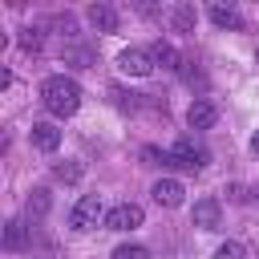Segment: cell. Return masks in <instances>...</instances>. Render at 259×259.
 Segmentation results:
<instances>
[{
    "label": "cell",
    "mask_w": 259,
    "mask_h": 259,
    "mask_svg": "<svg viewBox=\"0 0 259 259\" xmlns=\"http://www.w3.org/2000/svg\"><path fill=\"white\" fill-rule=\"evenodd\" d=\"M85 16H89V24H93L97 32H117V24H121V16H117L113 4H89Z\"/></svg>",
    "instance_id": "9c48e42d"
},
{
    "label": "cell",
    "mask_w": 259,
    "mask_h": 259,
    "mask_svg": "<svg viewBox=\"0 0 259 259\" xmlns=\"http://www.w3.org/2000/svg\"><path fill=\"white\" fill-rule=\"evenodd\" d=\"M40 105H45L53 117H73V113L81 109V85H77L73 77H65V73L45 77V81H40Z\"/></svg>",
    "instance_id": "6da1fadb"
},
{
    "label": "cell",
    "mask_w": 259,
    "mask_h": 259,
    "mask_svg": "<svg viewBox=\"0 0 259 259\" xmlns=\"http://www.w3.org/2000/svg\"><path fill=\"white\" fill-rule=\"evenodd\" d=\"M81 174H85V166H81L77 158H65V162L53 166V178H57V182H77Z\"/></svg>",
    "instance_id": "2e32d148"
},
{
    "label": "cell",
    "mask_w": 259,
    "mask_h": 259,
    "mask_svg": "<svg viewBox=\"0 0 259 259\" xmlns=\"http://www.w3.org/2000/svg\"><path fill=\"white\" fill-rule=\"evenodd\" d=\"M255 61H259V49H255Z\"/></svg>",
    "instance_id": "7402d4cb"
},
{
    "label": "cell",
    "mask_w": 259,
    "mask_h": 259,
    "mask_svg": "<svg viewBox=\"0 0 259 259\" xmlns=\"http://www.w3.org/2000/svg\"><path fill=\"white\" fill-rule=\"evenodd\" d=\"M214 121H219V109H214L210 101H202V97L190 101V109H186V125H190V130H210Z\"/></svg>",
    "instance_id": "30bf717a"
},
{
    "label": "cell",
    "mask_w": 259,
    "mask_h": 259,
    "mask_svg": "<svg viewBox=\"0 0 259 259\" xmlns=\"http://www.w3.org/2000/svg\"><path fill=\"white\" fill-rule=\"evenodd\" d=\"M109 259H150V251H146L142 243H121V247H113Z\"/></svg>",
    "instance_id": "d6986e66"
},
{
    "label": "cell",
    "mask_w": 259,
    "mask_h": 259,
    "mask_svg": "<svg viewBox=\"0 0 259 259\" xmlns=\"http://www.w3.org/2000/svg\"><path fill=\"white\" fill-rule=\"evenodd\" d=\"M170 158H174V166H182V170H202V166H206V146L194 142V138H178V142L170 146Z\"/></svg>",
    "instance_id": "3957f363"
},
{
    "label": "cell",
    "mask_w": 259,
    "mask_h": 259,
    "mask_svg": "<svg viewBox=\"0 0 259 259\" xmlns=\"http://www.w3.org/2000/svg\"><path fill=\"white\" fill-rule=\"evenodd\" d=\"M150 194H154V202L166 206V210H174V206L186 202V186H182L178 178H158V182L150 186Z\"/></svg>",
    "instance_id": "8992f818"
},
{
    "label": "cell",
    "mask_w": 259,
    "mask_h": 259,
    "mask_svg": "<svg viewBox=\"0 0 259 259\" xmlns=\"http://www.w3.org/2000/svg\"><path fill=\"white\" fill-rule=\"evenodd\" d=\"M150 53H154V65H162V69H170V73H182V65H186L182 53H178L174 45H166V40H158Z\"/></svg>",
    "instance_id": "8fae6325"
},
{
    "label": "cell",
    "mask_w": 259,
    "mask_h": 259,
    "mask_svg": "<svg viewBox=\"0 0 259 259\" xmlns=\"http://www.w3.org/2000/svg\"><path fill=\"white\" fill-rule=\"evenodd\" d=\"M190 219H194L198 231H219V223H223V206H219V198H198L194 210H190Z\"/></svg>",
    "instance_id": "52a82bcc"
},
{
    "label": "cell",
    "mask_w": 259,
    "mask_h": 259,
    "mask_svg": "<svg viewBox=\"0 0 259 259\" xmlns=\"http://www.w3.org/2000/svg\"><path fill=\"white\" fill-rule=\"evenodd\" d=\"M53 28H61L65 36H73V32H77V20H73L69 12H65V16H53Z\"/></svg>",
    "instance_id": "ffe728a7"
},
{
    "label": "cell",
    "mask_w": 259,
    "mask_h": 259,
    "mask_svg": "<svg viewBox=\"0 0 259 259\" xmlns=\"http://www.w3.org/2000/svg\"><path fill=\"white\" fill-rule=\"evenodd\" d=\"M251 150H255V154H259V134H255V138H251Z\"/></svg>",
    "instance_id": "44dd1931"
},
{
    "label": "cell",
    "mask_w": 259,
    "mask_h": 259,
    "mask_svg": "<svg viewBox=\"0 0 259 259\" xmlns=\"http://www.w3.org/2000/svg\"><path fill=\"white\" fill-rule=\"evenodd\" d=\"M105 214H109V210L101 206V194H81V198L73 202V210H69V227H73V231H93Z\"/></svg>",
    "instance_id": "7a4b0ae2"
},
{
    "label": "cell",
    "mask_w": 259,
    "mask_h": 259,
    "mask_svg": "<svg viewBox=\"0 0 259 259\" xmlns=\"http://www.w3.org/2000/svg\"><path fill=\"white\" fill-rule=\"evenodd\" d=\"M49 206H53L49 190H45V186H36V190L24 198V219H45V214H49Z\"/></svg>",
    "instance_id": "4fadbf2b"
},
{
    "label": "cell",
    "mask_w": 259,
    "mask_h": 259,
    "mask_svg": "<svg viewBox=\"0 0 259 259\" xmlns=\"http://www.w3.org/2000/svg\"><path fill=\"white\" fill-rule=\"evenodd\" d=\"M206 16H210L219 28H243V16H239V8H235V4H210V8H206Z\"/></svg>",
    "instance_id": "7c38bea8"
},
{
    "label": "cell",
    "mask_w": 259,
    "mask_h": 259,
    "mask_svg": "<svg viewBox=\"0 0 259 259\" xmlns=\"http://www.w3.org/2000/svg\"><path fill=\"white\" fill-rule=\"evenodd\" d=\"M117 69L125 77H150L154 73V53L150 49H121L117 53Z\"/></svg>",
    "instance_id": "277c9868"
},
{
    "label": "cell",
    "mask_w": 259,
    "mask_h": 259,
    "mask_svg": "<svg viewBox=\"0 0 259 259\" xmlns=\"http://www.w3.org/2000/svg\"><path fill=\"white\" fill-rule=\"evenodd\" d=\"M40 45H45V28H40V24H24V28H20V49L36 53Z\"/></svg>",
    "instance_id": "e0dca14e"
},
{
    "label": "cell",
    "mask_w": 259,
    "mask_h": 259,
    "mask_svg": "<svg viewBox=\"0 0 259 259\" xmlns=\"http://www.w3.org/2000/svg\"><path fill=\"white\" fill-rule=\"evenodd\" d=\"M28 243V227H24V219H8V227H4V247L8 251H20Z\"/></svg>",
    "instance_id": "9a60e30c"
},
{
    "label": "cell",
    "mask_w": 259,
    "mask_h": 259,
    "mask_svg": "<svg viewBox=\"0 0 259 259\" xmlns=\"http://www.w3.org/2000/svg\"><path fill=\"white\" fill-rule=\"evenodd\" d=\"M170 24H174V32H194L198 12H194L190 4H174V8H170Z\"/></svg>",
    "instance_id": "5bb4252c"
},
{
    "label": "cell",
    "mask_w": 259,
    "mask_h": 259,
    "mask_svg": "<svg viewBox=\"0 0 259 259\" xmlns=\"http://www.w3.org/2000/svg\"><path fill=\"white\" fill-rule=\"evenodd\" d=\"M146 223V210L138 206V202H117L109 214H105V227L109 231H134V227H142Z\"/></svg>",
    "instance_id": "5b68a950"
},
{
    "label": "cell",
    "mask_w": 259,
    "mask_h": 259,
    "mask_svg": "<svg viewBox=\"0 0 259 259\" xmlns=\"http://www.w3.org/2000/svg\"><path fill=\"white\" fill-rule=\"evenodd\" d=\"M28 142H32V150H40V154H53V150L61 146V130H57L53 121H32V130H28Z\"/></svg>",
    "instance_id": "ba28073f"
},
{
    "label": "cell",
    "mask_w": 259,
    "mask_h": 259,
    "mask_svg": "<svg viewBox=\"0 0 259 259\" xmlns=\"http://www.w3.org/2000/svg\"><path fill=\"white\" fill-rule=\"evenodd\" d=\"M214 259H247V247L239 239H227V243L214 247Z\"/></svg>",
    "instance_id": "ac0fdd59"
}]
</instances>
